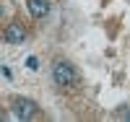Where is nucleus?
<instances>
[{"instance_id": "nucleus-4", "label": "nucleus", "mask_w": 130, "mask_h": 122, "mask_svg": "<svg viewBox=\"0 0 130 122\" xmlns=\"http://www.w3.org/2000/svg\"><path fill=\"white\" fill-rule=\"evenodd\" d=\"M29 13L34 18H44L50 13V3L47 0H29Z\"/></svg>"}, {"instance_id": "nucleus-1", "label": "nucleus", "mask_w": 130, "mask_h": 122, "mask_svg": "<svg viewBox=\"0 0 130 122\" xmlns=\"http://www.w3.org/2000/svg\"><path fill=\"white\" fill-rule=\"evenodd\" d=\"M52 78H55L57 86H70L75 83V70H73V65L70 62H55V70H52Z\"/></svg>"}, {"instance_id": "nucleus-3", "label": "nucleus", "mask_w": 130, "mask_h": 122, "mask_svg": "<svg viewBox=\"0 0 130 122\" xmlns=\"http://www.w3.org/2000/svg\"><path fill=\"white\" fill-rule=\"evenodd\" d=\"M26 39V29L21 26V24H8V29H5V42L8 44H21Z\"/></svg>"}, {"instance_id": "nucleus-2", "label": "nucleus", "mask_w": 130, "mask_h": 122, "mask_svg": "<svg viewBox=\"0 0 130 122\" xmlns=\"http://www.w3.org/2000/svg\"><path fill=\"white\" fill-rule=\"evenodd\" d=\"M13 114H16L18 119H29V117L37 114V104L31 101V99H16V104H13Z\"/></svg>"}, {"instance_id": "nucleus-5", "label": "nucleus", "mask_w": 130, "mask_h": 122, "mask_svg": "<svg viewBox=\"0 0 130 122\" xmlns=\"http://www.w3.org/2000/svg\"><path fill=\"white\" fill-rule=\"evenodd\" d=\"M26 65H29L31 70H37V68H39V65H37V57H29V60H26Z\"/></svg>"}]
</instances>
